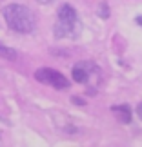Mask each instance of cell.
Masks as SVG:
<instances>
[{
    "label": "cell",
    "mask_w": 142,
    "mask_h": 147,
    "mask_svg": "<svg viewBox=\"0 0 142 147\" xmlns=\"http://www.w3.org/2000/svg\"><path fill=\"white\" fill-rule=\"evenodd\" d=\"M4 18L13 31L16 33H29L35 29V16L31 9L22 4H9L4 7Z\"/></svg>",
    "instance_id": "1"
},
{
    "label": "cell",
    "mask_w": 142,
    "mask_h": 147,
    "mask_svg": "<svg viewBox=\"0 0 142 147\" xmlns=\"http://www.w3.org/2000/svg\"><path fill=\"white\" fill-rule=\"evenodd\" d=\"M56 38H75L80 33V22H78L77 11L69 4L60 5L58 9V20L53 27Z\"/></svg>",
    "instance_id": "2"
},
{
    "label": "cell",
    "mask_w": 142,
    "mask_h": 147,
    "mask_svg": "<svg viewBox=\"0 0 142 147\" xmlns=\"http://www.w3.org/2000/svg\"><path fill=\"white\" fill-rule=\"evenodd\" d=\"M35 78L40 84H46V86L55 87V89H67L69 87V80H67L62 73L55 71V69H49V67L37 69L35 71Z\"/></svg>",
    "instance_id": "3"
},
{
    "label": "cell",
    "mask_w": 142,
    "mask_h": 147,
    "mask_svg": "<svg viewBox=\"0 0 142 147\" xmlns=\"http://www.w3.org/2000/svg\"><path fill=\"white\" fill-rule=\"evenodd\" d=\"M99 73V69L91 64V62H78V64L73 67V78L78 84H88L91 75Z\"/></svg>",
    "instance_id": "4"
},
{
    "label": "cell",
    "mask_w": 142,
    "mask_h": 147,
    "mask_svg": "<svg viewBox=\"0 0 142 147\" xmlns=\"http://www.w3.org/2000/svg\"><path fill=\"white\" fill-rule=\"evenodd\" d=\"M111 111L115 113L117 120L120 123H129L131 122V111H129L128 105H115V107H111Z\"/></svg>",
    "instance_id": "5"
},
{
    "label": "cell",
    "mask_w": 142,
    "mask_h": 147,
    "mask_svg": "<svg viewBox=\"0 0 142 147\" xmlns=\"http://www.w3.org/2000/svg\"><path fill=\"white\" fill-rule=\"evenodd\" d=\"M0 56H2V58H5V60H16V53H15L11 47L4 46L2 42H0Z\"/></svg>",
    "instance_id": "6"
},
{
    "label": "cell",
    "mask_w": 142,
    "mask_h": 147,
    "mask_svg": "<svg viewBox=\"0 0 142 147\" xmlns=\"http://www.w3.org/2000/svg\"><path fill=\"white\" fill-rule=\"evenodd\" d=\"M99 15L102 16V18H107V15H109V11H107V4H100V11Z\"/></svg>",
    "instance_id": "7"
},
{
    "label": "cell",
    "mask_w": 142,
    "mask_h": 147,
    "mask_svg": "<svg viewBox=\"0 0 142 147\" xmlns=\"http://www.w3.org/2000/svg\"><path fill=\"white\" fill-rule=\"evenodd\" d=\"M137 115H139V118L142 120V104H139V105H137Z\"/></svg>",
    "instance_id": "8"
},
{
    "label": "cell",
    "mask_w": 142,
    "mask_h": 147,
    "mask_svg": "<svg viewBox=\"0 0 142 147\" xmlns=\"http://www.w3.org/2000/svg\"><path fill=\"white\" fill-rule=\"evenodd\" d=\"M40 4H51V2H55V0H38Z\"/></svg>",
    "instance_id": "9"
},
{
    "label": "cell",
    "mask_w": 142,
    "mask_h": 147,
    "mask_svg": "<svg viewBox=\"0 0 142 147\" xmlns=\"http://www.w3.org/2000/svg\"><path fill=\"white\" fill-rule=\"evenodd\" d=\"M73 102L75 104H84V100H80V98H73Z\"/></svg>",
    "instance_id": "10"
},
{
    "label": "cell",
    "mask_w": 142,
    "mask_h": 147,
    "mask_svg": "<svg viewBox=\"0 0 142 147\" xmlns=\"http://www.w3.org/2000/svg\"><path fill=\"white\" fill-rule=\"evenodd\" d=\"M137 24H139V26H142V15H140V16H137Z\"/></svg>",
    "instance_id": "11"
}]
</instances>
